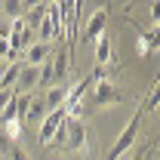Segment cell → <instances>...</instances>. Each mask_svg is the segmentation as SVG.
<instances>
[{"instance_id": "cell-1", "label": "cell", "mask_w": 160, "mask_h": 160, "mask_svg": "<svg viewBox=\"0 0 160 160\" xmlns=\"http://www.w3.org/2000/svg\"><path fill=\"white\" fill-rule=\"evenodd\" d=\"M49 145H56V148H65V151H83L86 148V126H83V120L80 117H68L65 123L59 126V132L52 136Z\"/></svg>"}, {"instance_id": "cell-2", "label": "cell", "mask_w": 160, "mask_h": 160, "mask_svg": "<svg viewBox=\"0 0 160 160\" xmlns=\"http://www.w3.org/2000/svg\"><path fill=\"white\" fill-rule=\"evenodd\" d=\"M139 129H142V111H136V114L129 117V123L123 126V132L117 136V142L111 145V151H108L105 160H120L123 154H129L132 145H136V139H139Z\"/></svg>"}, {"instance_id": "cell-3", "label": "cell", "mask_w": 160, "mask_h": 160, "mask_svg": "<svg viewBox=\"0 0 160 160\" xmlns=\"http://www.w3.org/2000/svg\"><path fill=\"white\" fill-rule=\"evenodd\" d=\"M120 102H123V92H120L111 80L102 77V83L96 80V89H92V108H114V105H120Z\"/></svg>"}, {"instance_id": "cell-4", "label": "cell", "mask_w": 160, "mask_h": 160, "mask_svg": "<svg viewBox=\"0 0 160 160\" xmlns=\"http://www.w3.org/2000/svg\"><path fill=\"white\" fill-rule=\"evenodd\" d=\"M68 120V114H65V108H56V111H49L46 117H43V123H40V145H49L52 142V136L59 132V126Z\"/></svg>"}, {"instance_id": "cell-5", "label": "cell", "mask_w": 160, "mask_h": 160, "mask_svg": "<svg viewBox=\"0 0 160 160\" xmlns=\"http://www.w3.org/2000/svg\"><path fill=\"white\" fill-rule=\"evenodd\" d=\"M52 52H56V43H40V40H34V43H31V46H28V49L22 52V56H25V62H22V65L40 68V65H43V62L49 59Z\"/></svg>"}, {"instance_id": "cell-6", "label": "cell", "mask_w": 160, "mask_h": 160, "mask_svg": "<svg viewBox=\"0 0 160 160\" xmlns=\"http://www.w3.org/2000/svg\"><path fill=\"white\" fill-rule=\"evenodd\" d=\"M105 25H108V12L105 9H96L92 19L86 22V28H83V43H96L105 34Z\"/></svg>"}, {"instance_id": "cell-7", "label": "cell", "mask_w": 160, "mask_h": 160, "mask_svg": "<svg viewBox=\"0 0 160 160\" xmlns=\"http://www.w3.org/2000/svg\"><path fill=\"white\" fill-rule=\"evenodd\" d=\"M49 62H52V80L62 83V80L68 77V46H59V49L49 56Z\"/></svg>"}, {"instance_id": "cell-8", "label": "cell", "mask_w": 160, "mask_h": 160, "mask_svg": "<svg viewBox=\"0 0 160 160\" xmlns=\"http://www.w3.org/2000/svg\"><path fill=\"white\" fill-rule=\"evenodd\" d=\"M34 86H37V68L22 65L19 68V80H16V92H31Z\"/></svg>"}, {"instance_id": "cell-9", "label": "cell", "mask_w": 160, "mask_h": 160, "mask_svg": "<svg viewBox=\"0 0 160 160\" xmlns=\"http://www.w3.org/2000/svg\"><path fill=\"white\" fill-rule=\"evenodd\" d=\"M68 92H71V86H52V89H46V96H43L46 111H56V108H62V105L68 102Z\"/></svg>"}, {"instance_id": "cell-10", "label": "cell", "mask_w": 160, "mask_h": 160, "mask_svg": "<svg viewBox=\"0 0 160 160\" xmlns=\"http://www.w3.org/2000/svg\"><path fill=\"white\" fill-rule=\"evenodd\" d=\"M46 12H49V3H37V6H28V12H25V28H28V31H31V34H34V31H37V25L40 22H43V16H46Z\"/></svg>"}, {"instance_id": "cell-11", "label": "cell", "mask_w": 160, "mask_h": 160, "mask_svg": "<svg viewBox=\"0 0 160 160\" xmlns=\"http://www.w3.org/2000/svg\"><path fill=\"white\" fill-rule=\"evenodd\" d=\"M111 59H114L111 37H108V34H102V37L96 40V62H99V68H105V65H111Z\"/></svg>"}, {"instance_id": "cell-12", "label": "cell", "mask_w": 160, "mask_h": 160, "mask_svg": "<svg viewBox=\"0 0 160 160\" xmlns=\"http://www.w3.org/2000/svg\"><path fill=\"white\" fill-rule=\"evenodd\" d=\"M0 9H3V19H6V22H16V19H25L28 3H19V0H3V3H0Z\"/></svg>"}, {"instance_id": "cell-13", "label": "cell", "mask_w": 160, "mask_h": 160, "mask_svg": "<svg viewBox=\"0 0 160 160\" xmlns=\"http://www.w3.org/2000/svg\"><path fill=\"white\" fill-rule=\"evenodd\" d=\"M157 89H160L157 83H151V92L145 96V102H142V108H139L142 114H145V111H154V105H157Z\"/></svg>"}, {"instance_id": "cell-14", "label": "cell", "mask_w": 160, "mask_h": 160, "mask_svg": "<svg viewBox=\"0 0 160 160\" xmlns=\"http://www.w3.org/2000/svg\"><path fill=\"white\" fill-rule=\"evenodd\" d=\"M6 160H28V154L22 151L19 145H9V157H6Z\"/></svg>"}, {"instance_id": "cell-15", "label": "cell", "mask_w": 160, "mask_h": 160, "mask_svg": "<svg viewBox=\"0 0 160 160\" xmlns=\"http://www.w3.org/2000/svg\"><path fill=\"white\" fill-rule=\"evenodd\" d=\"M148 154H151V145H148V148H142V151H136V154H132L129 160H151Z\"/></svg>"}, {"instance_id": "cell-16", "label": "cell", "mask_w": 160, "mask_h": 160, "mask_svg": "<svg viewBox=\"0 0 160 160\" xmlns=\"http://www.w3.org/2000/svg\"><path fill=\"white\" fill-rule=\"evenodd\" d=\"M0 148H3V151H9V142H6V136H3V132H0Z\"/></svg>"}, {"instance_id": "cell-17", "label": "cell", "mask_w": 160, "mask_h": 160, "mask_svg": "<svg viewBox=\"0 0 160 160\" xmlns=\"http://www.w3.org/2000/svg\"><path fill=\"white\" fill-rule=\"evenodd\" d=\"M0 160H3V157H0Z\"/></svg>"}]
</instances>
